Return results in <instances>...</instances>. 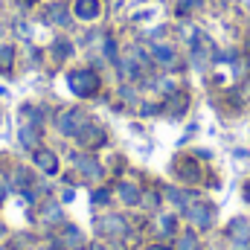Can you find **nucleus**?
I'll list each match as a JSON object with an SVG mask.
<instances>
[{"label": "nucleus", "instance_id": "nucleus-2", "mask_svg": "<svg viewBox=\"0 0 250 250\" xmlns=\"http://www.w3.org/2000/svg\"><path fill=\"white\" fill-rule=\"evenodd\" d=\"M76 15L79 18H87V21L99 18V0H79L76 3Z\"/></svg>", "mask_w": 250, "mask_h": 250}, {"label": "nucleus", "instance_id": "nucleus-5", "mask_svg": "<svg viewBox=\"0 0 250 250\" xmlns=\"http://www.w3.org/2000/svg\"><path fill=\"white\" fill-rule=\"evenodd\" d=\"M38 163H41V169H47V172H56V157H53V154L41 151V154H38Z\"/></svg>", "mask_w": 250, "mask_h": 250}, {"label": "nucleus", "instance_id": "nucleus-7", "mask_svg": "<svg viewBox=\"0 0 250 250\" xmlns=\"http://www.w3.org/2000/svg\"><path fill=\"white\" fill-rule=\"evenodd\" d=\"M123 198L128 201V204H134V201H137V189L131 187V184H125L123 187Z\"/></svg>", "mask_w": 250, "mask_h": 250}, {"label": "nucleus", "instance_id": "nucleus-11", "mask_svg": "<svg viewBox=\"0 0 250 250\" xmlns=\"http://www.w3.org/2000/svg\"><path fill=\"white\" fill-rule=\"evenodd\" d=\"M56 53H59V56H64V53H70V44H64V41H59V44H56Z\"/></svg>", "mask_w": 250, "mask_h": 250}, {"label": "nucleus", "instance_id": "nucleus-4", "mask_svg": "<svg viewBox=\"0 0 250 250\" xmlns=\"http://www.w3.org/2000/svg\"><path fill=\"white\" fill-rule=\"evenodd\" d=\"M189 215H192V221H195V224H201V227H207V224H209V209H207V207H201V204H198V207H192V209H189Z\"/></svg>", "mask_w": 250, "mask_h": 250}, {"label": "nucleus", "instance_id": "nucleus-14", "mask_svg": "<svg viewBox=\"0 0 250 250\" xmlns=\"http://www.w3.org/2000/svg\"><path fill=\"white\" fill-rule=\"evenodd\" d=\"M154 250H157V248H154Z\"/></svg>", "mask_w": 250, "mask_h": 250}, {"label": "nucleus", "instance_id": "nucleus-9", "mask_svg": "<svg viewBox=\"0 0 250 250\" xmlns=\"http://www.w3.org/2000/svg\"><path fill=\"white\" fill-rule=\"evenodd\" d=\"M0 62L3 64L12 62V47H0Z\"/></svg>", "mask_w": 250, "mask_h": 250}, {"label": "nucleus", "instance_id": "nucleus-1", "mask_svg": "<svg viewBox=\"0 0 250 250\" xmlns=\"http://www.w3.org/2000/svg\"><path fill=\"white\" fill-rule=\"evenodd\" d=\"M70 84H73V90L79 96H87L96 87V76L90 70H76V73H70Z\"/></svg>", "mask_w": 250, "mask_h": 250}, {"label": "nucleus", "instance_id": "nucleus-13", "mask_svg": "<svg viewBox=\"0 0 250 250\" xmlns=\"http://www.w3.org/2000/svg\"><path fill=\"white\" fill-rule=\"evenodd\" d=\"M248 96H250V82H248Z\"/></svg>", "mask_w": 250, "mask_h": 250}, {"label": "nucleus", "instance_id": "nucleus-12", "mask_svg": "<svg viewBox=\"0 0 250 250\" xmlns=\"http://www.w3.org/2000/svg\"><path fill=\"white\" fill-rule=\"evenodd\" d=\"M245 192H248V201H250V187H248V189H245Z\"/></svg>", "mask_w": 250, "mask_h": 250}, {"label": "nucleus", "instance_id": "nucleus-8", "mask_svg": "<svg viewBox=\"0 0 250 250\" xmlns=\"http://www.w3.org/2000/svg\"><path fill=\"white\" fill-rule=\"evenodd\" d=\"M53 15H56V21H59V23H67V9H64V6H56V9H53Z\"/></svg>", "mask_w": 250, "mask_h": 250}, {"label": "nucleus", "instance_id": "nucleus-6", "mask_svg": "<svg viewBox=\"0 0 250 250\" xmlns=\"http://www.w3.org/2000/svg\"><path fill=\"white\" fill-rule=\"evenodd\" d=\"M157 62H163V64H172V62H175V53H172L169 47H157Z\"/></svg>", "mask_w": 250, "mask_h": 250}, {"label": "nucleus", "instance_id": "nucleus-10", "mask_svg": "<svg viewBox=\"0 0 250 250\" xmlns=\"http://www.w3.org/2000/svg\"><path fill=\"white\" fill-rule=\"evenodd\" d=\"M181 250H195V239H192V236H187V239L181 242Z\"/></svg>", "mask_w": 250, "mask_h": 250}, {"label": "nucleus", "instance_id": "nucleus-3", "mask_svg": "<svg viewBox=\"0 0 250 250\" xmlns=\"http://www.w3.org/2000/svg\"><path fill=\"white\" fill-rule=\"evenodd\" d=\"M76 123H82V117L73 111V114H62V120H59V128H62L64 134H76Z\"/></svg>", "mask_w": 250, "mask_h": 250}]
</instances>
